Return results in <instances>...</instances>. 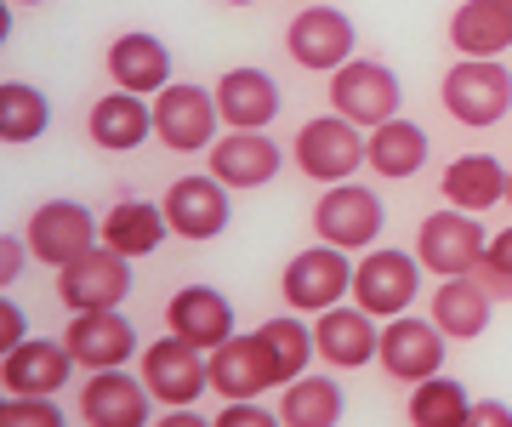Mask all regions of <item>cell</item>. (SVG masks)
<instances>
[{
    "mask_svg": "<svg viewBox=\"0 0 512 427\" xmlns=\"http://www.w3.org/2000/svg\"><path fill=\"white\" fill-rule=\"evenodd\" d=\"M353 268L348 251L342 245H308V251H296L285 262V274H279V297L291 314H325V308H342V297H353Z\"/></svg>",
    "mask_w": 512,
    "mask_h": 427,
    "instance_id": "6da1fadb",
    "label": "cell"
},
{
    "mask_svg": "<svg viewBox=\"0 0 512 427\" xmlns=\"http://www.w3.org/2000/svg\"><path fill=\"white\" fill-rule=\"evenodd\" d=\"M439 97H444V109H450V120L484 131L512 114V69L501 57H461L456 69L444 75Z\"/></svg>",
    "mask_w": 512,
    "mask_h": 427,
    "instance_id": "7a4b0ae2",
    "label": "cell"
},
{
    "mask_svg": "<svg viewBox=\"0 0 512 427\" xmlns=\"http://www.w3.org/2000/svg\"><path fill=\"white\" fill-rule=\"evenodd\" d=\"M330 109L342 114V120H353V126L376 131V126H387V120H399L404 86L387 63L353 57V63H342V69L330 75Z\"/></svg>",
    "mask_w": 512,
    "mask_h": 427,
    "instance_id": "3957f363",
    "label": "cell"
},
{
    "mask_svg": "<svg viewBox=\"0 0 512 427\" xmlns=\"http://www.w3.org/2000/svg\"><path fill=\"white\" fill-rule=\"evenodd\" d=\"M313 228L325 245H342V251H376L387 228V205L370 183H330L325 200L313 205Z\"/></svg>",
    "mask_w": 512,
    "mask_h": 427,
    "instance_id": "277c9868",
    "label": "cell"
},
{
    "mask_svg": "<svg viewBox=\"0 0 512 427\" xmlns=\"http://www.w3.org/2000/svg\"><path fill=\"white\" fill-rule=\"evenodd\" d=\"M296 166L308 171L313 183H353V171L370 166L365 126L342 120L336 109L319 114V120H308V126H302V137H296Z\"/></svg>",
    "mask_w": 512,
    "mask_h": 427,
    "instance_id": "5b68a950",
    "label": "cell"
},
{
    "mask_svg": "<svg viewBox=\"0 0 512 427\" xmlns=\"http://www.w3.org/2000/svg\"><path fill=\"white\" fill-rule=\"evenodd\" d=\"M421 257L410 251H393V245H376L365 251V262L353 268V302L376 319H399L416 308V291H421Z\"/></svg>",
    "mask_w": 512,
    "mask_h": 427,
    "instance_id": "8992f818",
    "label": "cell"
},
{
    "mask_svg": "<svg viewBox=\"0 0 512 427\" xmlns=\"http://www.w3.org/2000/svg\"><path fill=\"white\" fill-rule=\"evenodd\" d=\"M217 126H222L217 92H205L194 80H171L165 92H154V137H160L165 149L200 154L217 143Z\"/></svg>",
    "mask_w": 512,
    "mask_h": 427,
    "instance_id": "52a82bcc",
    "label": "cell"
},
{
    "mask_svg": "<svg viewBox=\"0 0 512 427\" xmlns=\"http://www.w3.org/2000/svg\"><path fill=\"white\" fill-rule=\"evenodd\" d=\"M57 297L69 314H109L131 297V257H120L114 245H92L80 262L57 268Z\"/></svg>",
    "mask_w": 512,
    "mask_h": 427,
    "instance_id": "ba28073f",
    "label": "cell"
},
{
    "mask_svg": "<svg viewBox=\"0 0 512 427\" xmlns=\"http://www.w3.org/2000/svg\"><path fill=\"white\" fill-rule=\"evenodd\" d=\"M23 240L35 251V262L69 268V262H80L92 245H103V223H97L80 200H46V205H35V217L23 223Z\"/></svg>",
    "mask_w": 512,
    "mask_h": 427,
    "instance_id": "9c48e42d",
    "label": "cell"
},
{
    "mask_svg": "<svg viewBox=\"0 0 512 427\" xmlns=\"http://www.w3.org/2000/svg\"><path fill=\"white\" fill-rule=\"evenodd\" d=\"M484 251H490V234H484V223H478L473 211H456V205L433 211V217L421 223V234H416L421 268H427V274H444V279L473 274L478 262H484Z\"/></svg>",
    "mask_w": 512,
    "mask_h": 427,
    "instance_id": "30bf717a",
    "label": "cell"
},
{
    "mask_svg": "<svg viewBox=\"0 0 512 427\" xmlns=\"http://www.w3.org/2000/svg\"><path fill=\"white\" fill-rule=\"evenodd\" d=\"M143 382L165 410H183L211 388V353L171 331V336H160V342L143 348Z\"/></svg>",
    "mask_w": 512,
    "mask_h": 427,
    "instance_id": "8fae6325",
    "label": "cell"
},
{
    "mask_svg": "<svg viewBox=\"0 0 512 427\" xmlns=\"http://www.w3.org/2000/svg\"><path fill=\"white\" fill-rule=\"evenodd\" d=\"M353 46H359V29L336 6H302L285 29V52L313 75H336L342 63H353Z\"/></svg>",
    "mask_w": 512,
    "mask_h": 427,
    "instance_id": "7c38bea8",
    "label": "cell"
},
{
    "mask_svg": "<svg viewBox=\"0 0 512 427\" xmlns=\"http://www.w3.org/2000/svg\"><path fill=\"white\" fill-rule=\"evenodd\" d=\"M279 382H285V376H279L262 331L228 336V342L211 353V393H222V405H234V399H262V393L279 388Z\"/></svg>",
    "mask_w": 512,
    "mask_h": 427,
    "instance_id": "4fadbf2b",
    "label": "cell"
},
{
    "mask_svg": "<svg viewBox=\"0 0 512 427\" xmlns=\"http://www.w3.org/2000/svg\"><path fill=\"white\" fill-rule=\"evenodd\" d=\"M154 393L143 376L120 371H92V382L80 388V416L86 427H154Z\"/></svg>",
    "mask_w": 512,
    "mask_h": 427,
    "instance_id": "5bb4252c",
    "label": "cell"
},
{
    "mask_svg": "<svg viewBox=\"0 0 512 427\" xmlns=\"http://www.w3.org/2000/svg\"><path fill=\"white\" fill-rule=\"evenodd\" d=\"M444 342L450 336L433 325V319H410V314H399V319H387L382 325V371L393 376V382H427V376H439L444 371Z\"/></svg>",
    "mask_w": 512,
    "mask_h": 427,
    "instance_id": "9a60e30c",
    "label": "cell"
},
{
    "mask_svg": "<svg viewBox=\"0 0 512 427\" xmlns=\"http://www.w3.org/2000/svg\"><path fill=\"white\" fill-rule=\"evenodd\" d=\"M165 217H171V234H183V240L205 245L217 240L222 228H228V183H217L211 171L205 177H177V183L165 188Z\"/></svg>",
    "mask_w": 512,
    "mask_h": 427,
    "instance_id": "2e32d148",
    "label": "cell"
},
{
    "mask_svg": "<svg viewBox=\"0 0 512 427\" xmlns=\"http://www.w3.org/2000/svg\"><path fill=\"white\" fill-rule=\"evenodd\" d=\"M313 342H319V359H325V365L359 371V365H370V359L382 353V325H376V314H365L359 302H353V308L342 302V308H325V314H319Z\"/></svg>",
    "mask_w": 512,
    "mask_h": 427,
    "instance_id": "e0dca14e",
    "label": "cell"
},
{
    "mask_svg": "<svg viewBox=\"0 0 512 427\" xmlns=\"http://www.w3.org/2000/svg\"><path fill=\"white\" fill-rule=\"evenodd\" d=\"M217 92V109H222V126L228 131H268L279 114V80L268 75V69H228V75L211 86Z\"/></svg>",
    "mask_w": 512,
    "mask_h": 427,
    "instance_id": "ac0fdd59",
    "label": "cell"
},
{
    "mask_svg": "<svg viewBox=\"0 0 512 427\" xmlns=\"http://www.w3.org/2000/svg\"><path fill=\"white\" fill-rule=\"evenodd\" d=\"M74 359L69 342H52V336H29L23 348L6 353V365H0V382L6 393H35V399H52L57 388H69L74 376Z\"/></svg>",
    "mask_w": 512,
    "mask_h": 427,
    "instance_id": "d6986e66",
    "label": "cell"
},
{
    "mask_svg": "<svg viewBox=\"0 0 512 427\" xmlns=\"http://www.w3.org/2000/svg\"><path fill=\"white\" fill-rule=\"evenodd\" d=\"M165 325L177 336H188V342L205 348V353H217L228 336H239L234 331V302L222 297L217 285H183L177 297L165 302Z\"/></svg>",
    "mask_w": 512,
    "mask_h": 427,
    "instance_id": "ffe728a7",
    "label": "cell"
},
{
    "mask_svg": "<svg viewBox=\"0 0 512 427\" xmlns=\"http://www.w3.org/2000/svg\"><path fill=\"white\" fill-rule=\"evenodd\" d=\"M63 342H69V353L86 371H120L137 353V331H131V319L120 308H109V314H74Z\"/></svg>",
    "mask_w": 512,
    "mask_h": 427,
    "instance_id": "44dd1931",
    "label": "cell"
},
{
    "mask_svg": "<svg viewBox=\"0 0 512 427\" xmlns=\"http://www.w3.org/2000/svg\"><path fill=\"white\" fill-rule=\"evenodd\" d=\"M109 80L120 92H165L171 86V46L148 29H126V35L109 46Z\"/></svg>",
    "mask_w": 512,
    "mask_h": 427,
    "instance_id": "7402d4cb",
    "label": "cell"
},
{
    "mask_svg": "<svg viewBox=\"0 0 512 427\" xmlns=\"http://www.w3.org/2000/svg\"><path fill=\"white\" fill-rule=\"evenodd\" d=\"M211 177L228 188H262L279 177V143L262 131H228L211 143Z\"/></svg>",
    "mask_w": 512,
    "mask_h": 427,
    "instance_id": "603a6c76",
    "label": "cell"
},
{
    "mask_svg": "<svg viewBox=\"0 0 512 427\" xmlns=\"http://www.w3.org/2000/svg\"><path fill=\"white\" fill-rule=\"evenodd\" d=\"M165 234H171V217H165V205L154 200H137V194H126V200L109 205V217H103V245H114L120 257H154L165 245Z\"/></svg>",
    "mask_w": 512,
    "mask_h": 427,
    "instance_id": "cb8c5ba5",
    "label": "cell"
},
{
    "mask_svg": "<svg viewBox=\"0 0 512 427\" xmlns=\"http://www.w3.org/2000/svg\"><path fill=\"white\" fill-rule=\"evenodd\" d=\"M490 308L495 297L478 285L473 274H461V279H439V291H433V325H439L450 342H473V336L490 331Z\"/></svg>",
    "mask_w": 512,
    "mask_h": 427,
    "instance_id": "d4e9b609",
    "label": "cell"
},
{
    "mask_svg": "<svg viewBox=\"0 0 512 427\" xmlns=\"http://www.w3.org/2000/svg\"><path fill=\"white\" fill-rule=\"evenodd\" d=\"M444 205H456V211H490V205L507 200V166L495 160V154H456L450 166H444Z\"/></svg>",
    "mask_w": 512,
    "mask_h": 427,
    "instance_id": "484cf974",
    "label": "cell"
},
{
    "mask_svg": "<svg viewBox=\"0 0 512 427\" xmlns=\"http://www.w3.org/2000/svg\"><path fill=\"white\" fill-rule=\"evenodd\" d=\"M450 46L461 57H507L512 0H461V12L450 18Z\"/></svg>",
    "mask_w": 512,
    "mask_h": 427,
    "instance_id": "4316f807",
    "label": "cell"
},
{
    "mask_svg": "<svg viewBox=\"0 0 512 427\" xmlns=\"http://www.w3.org/2000/svg\"><path fill=\"white\" fill-rule=\"evenodd\" d=\"M342 416H348V393L325 371L296 376L279 393V422L285 427H342Z\"/></svg>",
    "mask_w": 512,
    "mask_h": 427,
    "instance_id": "83f0119b",
    "label": "cell"
},
{
    "mask_svg": "<svg viewBox=\"0 0 512 427\" xmlns=\"http://www.w3.org/2000/svg\"><path fill=\"white\" fill-rule=\"evenodd\" d=\"M86 131H92L97 149L126 154V149H137L143 137H154V103H143L137 92H109V97H97Z\"/></svg>",
    "mask_w": 512,
    "mask_h": 427,
    "instance_id": "f1b7e54d",
    "label": "cell"
},
{
    "mask_svg": "<svg viewBox=\"0 0 512 427\" xmlns=\"http://www.w3.org/2000/svg\"><path fill=\"white\" fill-rule=\"evenodd\" d=\"M427 154H433L427 131H421L416 120H404V114L370 131V171H376V177H387V183L416 177V171L427 166Z\"/></svg>",
    "mask_w": 512,
    "mask_h": 427,
    "instance_id": "f546056e",
    "label": "cell"
},
{
    "mask_svg": "<svg viewBox=\"0 0 512 427\" xmlns=\"http://www.w3.org/2000/svg\"><path fill=\"white\" fill-rule=\"evenodd\" d=\"M473 393L461 388L456 376H427V382H416L410 388V427H467V416H473Z\"/></svg>",
    "mask_w": 512,
    "mask_h": 427,
    "instance_id": "4dcf8cb0",
    "label": "cell"
},
{
    "mask_svg": "<svg viewBox=\"0 0 512 427\" xmlns=\"http://www.w3.org/2000/svg\"><path fill=\"white\" fill-rule=\"evenodd\" d=\"M46 126H52L46 92H35L29 80H6V86H0V137H6V143H35Z\"/></svg>",
    "mask_w": 512,
    "mask_h": 427,
    "instance_id": "1f68e13d",
    "label": "cell"
},
{
    "mask_svg": "<svg viewBox=\"0 0 512 427\" xmlns=\"http://www.w3.org/2000/svg\"><path fill=\"white\" fill-rule=\"evenodd\" d=\"M262 342H268V353H274V365L285 382H296V376H308V365L319 359V342H313V331L302 325V319H262Z\"/></svg>",
    "mask_w": 512,
    "mask_h": 427,
    "instance_id": "d6a6232c",
    "label": "cell"
},
{
    "mask_svg": "<svg viewBox=\"0 0 512 427\" xmlns=\"http://www.w3.org/2000/svg\"><path fill=\"white\" fill-rule=\"evenodd\" d=\"M0 427H69V416H63L52 399H35V393H6Z\"/></svg>",
    "mask_w": 512,
    "mask_h": 427,
    "instance_id": "836d02e7",
    "label": "cell"
},
{
    "mask_svg": "<svg viewBox=\"0 0 512 427\" xmlns=\"http://www.w3.org/2000/svg\"><path fill=\"white\" fill-rule=\"evenodd\" d=\"M217 427H285L279 410H262L256 399H234V405L217 410Z\"/></svg>",
    "mask_w": 512,
    "mask_h": 427,
    "instance_id": "e575fe53",
    "label": "cell"
},
{
    "mask_svg": "<svg viewBox=\"0 0 512 427\" xmlns=\"http://www.w3.org/2000/svg\"><path fill=\"white\" fill-rule=\"evenodd\" d=\"M29 257H35V251H29V240H23V234H6V240H0V285H12V279H23Z\"/></svg>",
    "mask_w": 512,
    "mask_h": 427,
    "instance_id": "d590c367",
    "label": "cell"
},
{
    "mask_svg": "<svg viewBox=\"0 0 512 427\" xmlns=\"http://www.w3.org/2000/svg\"><path fill=\"white\" fill-rule=\"evenodd\" d=\"M29 342V314H23L18 302H0V353H12Z\"/></svg>",
    "mask_w": 512,
    "mask_h": 427,
    "instance_id": "8d00e7d4",
    "label": "cell"
},
{
    "mask_svg": "<svg viewBox=\"0 0 512 427\" xmlns=\"http://www.w3.org/2000/svg\"><path fill=\"white\" fill-rule=\"evenodd\" d=\"M473 279H478V285H484V291H490L495 302H512V274H507V268H495L490 257H484V262H478V268H473Z\"/></svg>",
    "mask_w": 512,
    "mask_h": 427,
    "instance_id": "74e56055",
    "label": "cell"
},
{
    "mask_svg": "<svg viewBox=\"0 0 512 427\" xmlns=\"http://www.w3.org/2000/svg\"><path fill=\"white\" fill-rule=\"evenodd\" d=\"M467 427H512V405L507 399H478L473 416H467Z\"/></svg>",
    "mask_w": 512,
    "mask_h": 427,
    "instance_id": "f35d334b",
    "label": "cell"
},
{
    "mask_svg": "<svg viewBox=\"0 0 512 427\" xmlns=\"http://www.w3.org/2000/svg\"><path fill=\"white\" fill-rule=\"evenodd\" d=\"M484 257H490L495 268H507V274H512V228H495V234H490V251H484Z\"/></svg>",
    "mask_w": 512,
    "mask_h": 427,
    "instance_id": "ab89813d",
    "label": "cell"
},
{
    "mask_svg": "<svg viewBox=\"0 0 512 427\" xmlns=\"http://www.w3.org/2000/svg\"><path fill=\"white\" fill-rule=\"evenodd\" d=\"M154 427H217V422H205L194 405H183V410H165V416H154Z\"/></svg>",
    "mask_w": 512,
    "mask_h": 427,
    "instance_id": "60d3db41",
    "label": "cell"
},
{
    "mask_svg": "<svg viewBox=\"0 0 512 427\" xmlns=\"http://www.w3.org/2000/svg\"><path fill=\"white\" fill-rule=\"evenodd\" d=\"M507 205H512V171H507Z\"/></svg>",
    "mask_w": 512,
    "mask_h": 427,
    "instance_id": "b9f144b4",
    "label": "cell"
},
{
    "mask_svg": "<svg viewBox=\"0 0 512 427\" xmlns=\"http://www.w3.org/2000/svg\"><path fill=\"white\" fill-rule=\"evenodd\" d=\"M228 6H256V0H228Z\"/></svg>",
    "mask_w": 512,
    "mask_h": 427,
    "instance_id": "7bdbcfd3",
    "label": "cell"
},
{
    "mask_svg": "<svg viewBox=\"0 0 512 427\" xmlns=\"http://www.w3.org/2000/svg\"><path fill=\"white\" fill-rule=\"evenodd\" d=\"M23 6H40V0H23Z\"/></svg>",
    "mask_w": 512,
    "mask_h": 427,
    "instance_id": "ee69618b",
    "label": "cell"
}]
</instances>
